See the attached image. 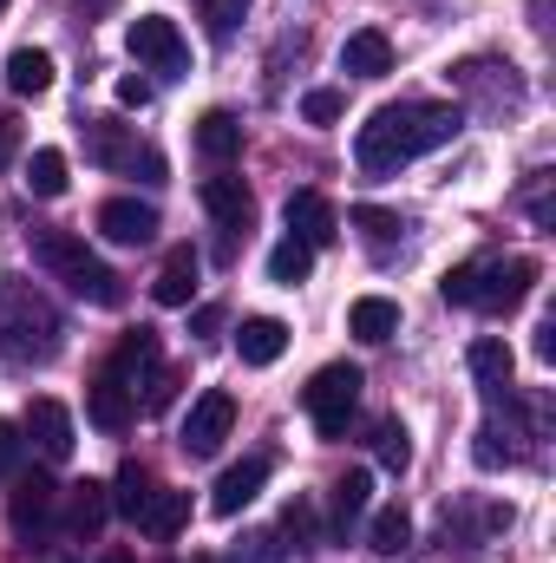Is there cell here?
<instances>
[{
	"mask_svg": "<svg viewBox=\"0 0 556 563\" xmlns=\"http://www.w3.org/2000/svg\"><path fill=\"white\" fill-rule=\"evenodd\" d=\"M458 125H465V112H458V106H432V99L380 106V112L360 125L354 157H360V170H367V177H393L400 164H413V157H425V151L452 144V139H458Z\"/></svg>",
	"mask_w": 556,
	"mask_h": 563,
	"instance_id": "cell-1",
	"label": "cell"
},
{
	"mask_svg": "<svg viewBox=\"0 0 556 563\" xmlns=\"http://www.w3.org/2000/svg\"><path fill=\"white\" fill-rule=\"evenodd\" d=\"M59 314H53V301L33 288V282H7L0 288V354L13 361V367H40V361H53L59 354Z\"/></svg>",
	"mask_w": 556,
	"mask_h": 563,
	"instance_id": "cell-2",
	"label": "cell"
},
{
	"mask_svg": "<svg viewBox=\"0 0 556 563\" xmlns=\"http://www.w3.org/2000/svg\"><path fill=\"white\" fill-rule=\"evenodd\" d=\"M33 263L46 269V276H59L79 301H92V308H119L125 301V288H119V276L73 236V230H46V223H33Z\"/></svg>",
	"mask_w": 556,
	"mask_h": 563,
	"instance_id": "cell-3",
	"label": "cell"
},
{
	"mask_svg": "<svg viewBox=\"0 0 556 563\" xmlns=\"http://www.w3.org/2000/svg\"><path fill=\"white\" fill-rule=\"evenodd\" d=\"M537 282V263L531 256H491V263H458L452 276L438 282L445 301L458 308H485V314H511Z\"/></svg>",
	"mask_w": 556,
	"mask_h": 563,
	"instance_id": "cell-4",
	"label": "cell"
},
{
	"mask_svg": "<svg viewBox=\"0 0 556 563\" xmlns=\"http://www.w3.org/2000/svg\"><path fill=\"white\" fill-rule=\"evenodd\" d=\"M301 400H308V420H314L321 439H347V420H354V407H360V367H347V361L321 367Z\"/></svg>",
	"mask_w": 556,
	"mask_h": 563,
	"instance_id": "cell-5",
	"label": "cell"
},
{
	"mask_svg": "<svg viewBox=\"0 0 556 563\" xmlns=\"http://www.w3.org/2000/svg\"><path fill=\"white\" fill-rule=\"evenodd\" d=\"M105 374H119V380L132 387V400H138V387H144V413H157V407L170 400V367L157 361V334H151V328H132V334L119 341V354H112Z\"/></svg>",
	"mask_w": 556,
	"mask_h": 563,
	"instance_id": "cell-6",
	"label": "cell"
},
{
	"mask_svg": "<svg viewBox=\"0 0 556 563\" xmlns=\"http://www.w3.org/2000/svg\"><path fill=\"white\" fill-rule=\"evenodd\" d=\"M86 157L92 164H105V170H125V177H164V157L151 151V144H138L125 125H112V119H86Z\"/></svg>",
	"mask_w": 556,
	"mask_h": 563,
	"instance_id": "cell-7",
	"label": "cell"
},
{
	"mask_svg": "<svg viewBox=\"0 0 556 563\" xmlns=\"http://www.w3.org/2000/svg\"><path fill=\"white\" fill-rule=\"evenodd\" d=\"M132 53H138V66H151V73H190V46H184V33L164 20V13H138L132 20Z\"/></svg>",
	"mask_w": 556,
	"mask_h": 563,
	"instance_id": "cell-8",
	"label": "cell"
},
{
	"mask_svg": "<svg viewBox=\"0 0 556 563\" xmlns=\"http://www.w3.org/2000/svg\"><path fill=\"white\" fill-rule=\"evenodd\" d=\"M53 505H59V492H53V478H46V472H33V478H20V485H13V498H7V525H13V538H20L26 551L46 538Z\"/></svg>",
	"mask_w": 556,
	"mask_h": 563,
	"instance_id": "cell-9",
	"label": "cell"
},
{
	"mask_svg": "<svg viewBox=\"0 0 556 563\" xmlns=\"http://www.w3.org/2000/svg\"><path fill=\"white\" fill-rule=\"evenodd\" d=\"M230 426H236V400H230L223 387H210V394L190 407V420H184V452H190V459H210V452L230 439Z\"/></svg>",
	"mask_w": 556,
	"mask_h": 563,
	"instance_id": "cell-10",
	"label": "cell"
},
{
	"mask_svg": "<svg viewBox=\"0 0 556 563\" xmlns=\"http://www.w3.org/2000/svg\"><path fill=\"white\" fill-rule=\"evenodd\" d=\"M288 236H301L308 250L334 243V236H341V217H334V203H327L321 190H294V197H288Z\"/></svg>",
	"mask_w": 556,
	"mask_h": 563,
	"instance_id": "cell-11",
	"label": "cell"
},
{
	"mask_svg": "<svg viewBox=\"0 0 556 563\" xmlns=\"http://www.w3.org/2000/svg\"><path fill=\"white\" fill-rule=\"evenodd\" d=\"M269 485V452H249L243 465H230L223 478H216V492H210V505H216V518H236L256 492Z\"/></svg>",
	"mask_w": 556,
	"mask_h": 563,
	"instance_id": "cell-12",
	"label": "cell"
},
{
	"mask_svg": "<svg viewBox=\"0 0 556 563\" xmlns=\"http://www.w3.org/2000/svg\"><path fill=\"white\" fill-rule=\"evenodd\" d=\"M99 230L112 236V243H125V250H138L157 236V210L138 203V197H112V203H99Z\"/></svg>",
	"mask_w": 556,
	"mask_h": 563,
	"instance_id": "cell-13",
	"label": "cell"
},
{
	"mask_svg": "<svg viewBox=\"0 0 556 563\" xmlns=\"http://www.w3.org/2000/svg\"><path fill=\"white\" fill-rule=\"evenodd\" d=\"M86 420L99 426V432H125V426L138 420L132 387H125L119 374H99V380H92V394H86Z\"/></svg>",
	"mask_w": 556,
	"mask_h": 563,
	"instance_id": "cell-14",
	"label": "cell"
},
{
	"mask_svg": "<svg viewBox=\"0 0 556 563\" xmlns=\"http://www.w3.org/2000/svg\"><path fill=\"white\" fill-rule=\"evenodd\" d=\"M341 73H354V79H387V73H393V40H387L380 26L347 33V46H341Z\"/></svg>",
	"mask_w": 556,
	"mask_h": 563,
	"instance_id": "cell-15",
	"label": "cell"
},
{
	"mask_svg": "<svg viewBox=\"0 0 556 563\" xmlns=\"http://www.w3.org/2000/svg\"><path fill=\"white\" fill-rule=\"evenodd\" d=\"M203 210H210L223 230H249L256 197H249V184H243V177H203Z\"/></svg>",
	"mask_w": 556,
	"mask_h": 563,
	"instance_id": "cell-16",
	"label": "cell"
},
{
	"mask_svg": "<svg viewBox=\"0 0 556 563\" xmlns=\"http://www.w3.org/2000/svg\"><path fill=\"white\" fill-rule=\"evenodd\" d=\"M26 432H33V445L46 459H73V413L59 400H33L26 407Z\"/></svg>",
	"mask_w": 556,
	"mask_h": 563,
	"instance_id": "cell-17",
	"label": "cell"
},
{
	"mask_svg": "<svg viewBox=\"0 0 556 563\" xmlns=\"http://www.w3.org/2000/svg\"><path fill=\"white\" fill-rule=\"evenodd\" d=\"M281 347H288V328H281L276 314H249V321H243V334H236L243 367H276Z\"/></svg>",
	"mask_w": 556,
	"mask_h": 563,
	"instance_id": "cell-18",
	"label": "cell"
},
{
	"mask_svg": "<svg viewBox=\"0 0 556 563\" xmlns=\"http://www.w3.org/2000/svg\"><path fill=\"white\" fill-rule=\"evenodd\" d=\"M465 361H471V380H478L491 400H504V394H511V347H504L498 334L471 341V354H465Z\"/></svg>",
	"mask_w": 556,
	"mask_h": 563,
	"instance_id": "cell-19",
	"label": "cell"
},
{
	"mask_svg": "<svg viewBox=\"0 0 556 563\" xmlns=\"http://www.w3.org/2000/svg\"><path fill=\"white\" fill-rule=\"evenodd\" d=\"M347 328L360 334V341H393L400 334V301H387V295H360L354 308H347Z\"/></svg>",
	"mask_w": 556,
	"mask_h": 563,
	"instance_id": "cell-20",
	"label": "cell"
},
{
	"mask_svg": "<svg viewBox=\"0 0 556 563\" xmlns=\"http://www.w3.org/2000/svg\"><path fill=\"white\" fill-rule=\"evenodd\" d=\"M197 269H203V263H197V250H170V256H164V269H157V282H151V295H157L164 308H184V301L197 295Z\"/></svg>",
	"mask_w": 556,
	"mask_h": 563,
	"instance_id": "cell-21",
	"label": "cell"
},
{
	"mask_svg": "<svg viewBox=\"0 0 556 563\" xmlns=\"http://www.w3.org/2000/svg\"><path fill=\"white\" fill-rule=\"evenodd\" d=\"M184 518H190V492H164V485H157V492H151V505H144L132 525H138L144 538H177V531H184Z\"/></svg>",
	"mask_w": 556,
	"mask_h": 563,
	"instance_id": "cell-22",
	"label": "cell"
},
{
	"mask_svg": "<svg viewBox=\"0 0 556 563\" xmlns=\"http://www.w3.org/2000/svg\"><path fill=\"white\" fill-rule=\"evenodd\" d=\"M105 511H112V492L86 478V485L73 492V511H66V531H73L79 544H92V538H99V525H105Z\"/></svg>",
	"mask_w": 556,
	"mask_h": 563,
	"instance_id": "cell-23",
	"label": "cell"
},
{
	"mask_svg": "<svg viewBox=\"0 0 556 563\" xmlns=\"http://www.w3.org/2000/svg\"><path fill=\"white\" fill-rule=\"evenodd\" d=\"M7 86H13L20 99H40V92L53 86V53H40V46H20V53L7 59Z\"/></svg>",
	"mask_w": 556,
	"mask_h": 563,
	"instance_id": "cell-24",
	"label": "cell"
},
{
	"mask_svg": "<svg viewBox=\"0 0 556 563\" xmlns=\"http://www.w3.org/2000/svg\"><path fill=\"white\" fill-rule=\"evenodd\" d=\"M197 151H203L210 164H230V157L243 151V125H236L230 112H203V119H197Z\"/></svg>",
	"mask_w": 556,
	"mask_h": 563,
	"instance_id": "cell-25",
	"label": "cell"
},
{
	"mask_svg": "<svg viewBox=\"0 0 556 563\" xmlns=\"http://www.w3.org/2000/svg\"><path fill=\"white\" fill-rule=\"evenodd\" d=\"M151 492H157V478L144 472L138 459H125V465H119V485H112V511H125V518H138L144 505H151Z\"/></svg>",
	"mask_w": 556,
	"mask_h": 563,
	"instance_id": "cell-26",
	"label": "cell"
},
{
	"mask_svg": "<svg viewBox=\"0 0 556 563\" xmlns=\"http://www.w3.org/2000/svg\"><path fill=\"white\" fill-rule=\"evenodd\" d=\"M308 269H314V250H308L301 236H281L276 250H269V282H281V288L308 282Z\"/></svg>",
	"mask_w": 556,
	"mask_h": 563,
	"instance_id": "cell-27",
	"label": "cell"
},
{
	"mask_svg": "<svg viewBox=\"0 0 556 563\" xmlns=\"http://www.w3.org/2000/svg\"><path fill=\"white\" fill-rule=\"evenodd\" d=\"M367 544H374L380 558H400V551L413 544V518H407L400 505H387V511L374 518V531H367Z\"/></svg>",
	"mask_w": 556,
	"mask_h": 563,
	"instance_id": "cell-28",
	"label": "cell"
},
{
	"mask_svg": "<svg viewBox=\"0 0 556 563\" xmlns=\"http://www.w3.org/2000/svg\"><path fill=\"white\" fill-rule=\"evenodd\" d=\"M26 190L33 197H59L66 190V151H33V164H26Z\"/></svg>",
	"mask_w": 556,
	"mask_h": 563,
	"instance_id": "cell-29",
	"label": "cell"
},
{
	"mask_svg": "<svg viewBox=\"0 0 556 563\" xmlns=\"http://www.w3.org/2000/svg\"><path fill=\"white\" fill-rule=\"evenodd\" d=\"M367 492H374V485H367V472H347V478L334 485V531H341V538H347V525L367 511Z\"/></svg>",
	"mask_w": 556,
	"mask_h": 563,
	"instance_id": "cell-30",
	"label": "cell"
},
{
	"mask_svg": "<svg viewBox=\"0 0 556 563\" xmlns=\"http://www.w3.org/2000/svg\"><path fill=\"white\" fill-rule=\"evenodd\" d=\"M374 452H380V465H387V472H407V465H413V439H407V426L380 420V426H374Z\"/></svg>",
	"mask_w": 556,
	"mask_h": 563,
	"instance_id": "cell-31",
	"label": "cell"
},
{
	"mask_svg": "<svg viewBox=\"0 0 556 563\" xmlns=\"http://www.w3.org/2000/svg\"><path fill=\"white\" fill-rule=\"evenodd\" d=\"M347 223H360V230H367V236H374L380 250H387V243H393V236L407 230V223H400L393 210H380V203H354V210H347Z\"/></svg>",
	"mask_w": 556,
	"mask_h": 563,
	"instance_id": "cell-32",
	"label": "cell"
},
{
	"mask_svg": "<svg viewBox=\"0 0 556 563\" xmlns=\"http://www.w3.org/2000/svg\"><path fill=\"white\" fill-rule=\"evenodd\" d=\"M243 13H249V0H203V20H210V33H216V40H230Z\"/></svg>",
	"mask_w": 556,
	"mask_h": 563,
	"instance_id": "cell-33",
	"label": "cell"
},
{
	"mask_svg": "<svg viewBox=\"0 0 556 563\" xmlns=\"http://www.w3.org/2000/svg\"><path fill=\"white\" fill-rule=\"evenodd\" d=\"M301 112H308V119H314V125H334V119H341V112H347V99H341V92H334V86H321V92H308V99H301Z\"/></svg>",
	"mask_w": 556,
	"mask_h": 563,
	"instance_id": "cell-34",
	"label": "cell"
},
{
	"mask_svg": "<svg viewBox=\"0 0 556 563\" xmlns=\"http://www.w3.org/2000/svg\"><path fill=\"white\" fill-rule=\"evenodd\" d=\"M20 459H26V439H20V426L0 420V478H20Z\"/></svg>",
	"mask_w": 556,
	"mask_h": 563,
	"instance_id": "cell-35",
	"label": "cell"
},
{
	"mask_svg": "<svg viewBox=\"0 0 556 563\" xmlns=\"http://www.w3.org/2000/svg\"><path fill=\"white\" fill-rule=\"evenodd\" d=\"M119 106L144 112V106H151V79H138V73H132V79H119Z\"/></svg>",
	"mask_w": 556,
	"mask_h": 563,
	"instance_id": "cell-36",
	"label": "cell"
},
{
	"mask_svg": "<svg viewBox=\"0 0 556 563\" xmlns=\"http://www.w3.org/2000/svg\"><path fill=\"white\" fill-rule=\"evenodd\" d=\"M281 525H288V531H294V538H308V531H314V511H308V505H301V498H294V505H288V511H281Z\"/></svg>",
	"mask_w": 556,
	"mask_h": 563,
	"instance_id": "cell-37",
	"label": "cell"
},
{
	"mask_svg": "<svg viewBox=\"0 0 556 563\" xmlns=\"http://www.w3.org/2000/svg\"><path fill=\"white\" fill-rule=\"evenodd\" d=\"M13 151H20V119H0V170L13 164Z\"/></svg>",
	"mask_w": 556,
	"mask_h": 563,
	"instance_id": "cell-38",
	"label": "cell"
},
{
	"mask_svg": "<svg viewBox=\"0 0 556 563\" xmlns=\"http://www.w3.org/2000/svg\"><path fill=\"white\" fill-rule=\"evenodd\" d=\"M537 354H544V361H556V314H544V321H537Z\"/></svg>",
	"mask_w": 556,
	"mask_h": 563,
	"instance_id": "cell-39",
	"label": "cell"
},
{
	"mask_svg": "<svg viewBox=\"0 0 556 563\" xmlns=\"http://www.w3.org/2000/svg\"><path fill=\"white\" fill-rule=\"evenodd\" d=\"M79 7H86V13H105V7H119V0H79Z\"/></svg>",
	"mask_w": 556,
	"mask_h": 563,
	"instance_id": "cell-40",
	"label": "cell"
},
{
	"mask_svg": "<svg viewBox=\"0 0 556 563\" xmlns=\"http://www.w3.org/2000/svg\"><path fill=\"white\" fill-rule=\"evenodd\" d=\"M99 563H132V558H125V551H112V558H99Z\"/></svg>",
	"mask_w": 556,
	"mask_h": 563,
	"instance_id": "cell-41",
	"label": "cell"
}]
</instances>
